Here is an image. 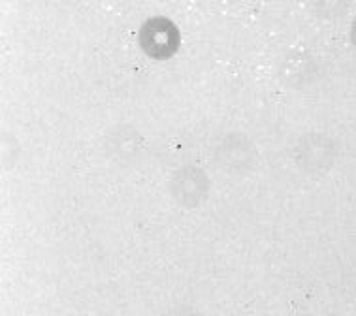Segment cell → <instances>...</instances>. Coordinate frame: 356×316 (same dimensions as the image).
<instances>
[{"mask_svg": "<svg viewBox=\"0 0 356 316\" xmlns=\"http://www.w3.org/2000/svg\"><path fill=\"white\" fill-rule=\"evenodd\" d=\"M350 40H353V45L356 47V19L353 21V26H350Z\"/></svg>", "mask_w": 356, "mask_h": 316, "instance_id": "7a4b0ae2", "label": "cell"}, {"mask_svg": "<svg viewBox=\"0 0 356 316\" xmlns=\"http://www.w3.org/2000/svg\"><path fill=\"white\" fill-rule=\"evenodd\" d=\"M138 44L147 57L166 60V58L174 57L179 49L181 34L177 31L174 21L164 15H156L142 25L140 34H138Z\"/></svg>", "mask_w": 356, "mask_h": 316, "instance_id": "6da1fadb", "label": "cell"}]
</instances>
